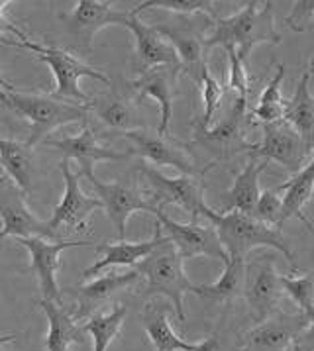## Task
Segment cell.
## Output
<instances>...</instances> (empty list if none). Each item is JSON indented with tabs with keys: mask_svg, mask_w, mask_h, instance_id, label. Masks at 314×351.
<instances>
[{
	"mask_svg": "<svg viewBox=\"0 0 314 351\" xmlns=\"http://www.w3.org/2000/svg\"><path fill=\"white\" fill-rule=\"evenodd\" d=\"M0 90H2V93H12V90H16L14 84L8 83V81L4 79V75H2V73H0Z\"/></svg>",
	"mask_w": 314,
	"mask_h": 351,
	"instance_id": "cell-43",
	"label": "cell"
},
{
	"mask_svg": "<svg viewBox=\"0 0 314 351\" xmlns=\"http://www.w3.org/2000/svg\"><path fill=\"white\" fill-rule=\"evenodd\" d=\"M128 12H118L112 8V2L100 0H79L71 14H63L61 20L67 24V29L83 49L93 47V38L106 26H124Z\"/></svg>",
	"mask_w": 314,
	"mask_h": 351,
	"instance_id": "cell-17",
	"label": "cell"
},
{
	"mask_svg": "<svg viewBox=\"0 0 314 351\" xmlns=\"http://www.w3.org/2000/svg\"><path fill=\"white\" fill-rule=\"evenodd\" d=\"M206 220L208 224L215 226L218 239L228 257L245 259L247 253L256 247H271L285 257L293 271H297L295 253L289 247L279 228L263 224L254 216H245L240 212L210 210L206 214Z\"/></svg>",
	"mask_w": 314,
	"mask_h": 351,
	"instance_id": "cell-2",
	"label": "cell"
},
{
	"mask_svg": "<svg viewBox=\"0 0 314 351\" xmlns=\"http://www.w3.org/2000/svg\"><path fill=\"white\" fill-rule=\"evenodd\" d=\"M16 334H10V336H0V351H2V346L8 343V341H14Z\"/></svg>",
	"mask_w": 314,
	"mask_h": 351,
	"instance_id": "cell-44",
	"label": "cell"
},
{
	"mask_svg": "<svg viewBox=\"0 0 314 351\" xmlns=\"http://www.w3.org/2000/svg\"><path fill=\"white\" fill-rule=\"evenodd\" d=\"M283 120L295 128L311 147L314 145V97L311 93V73L302 71L291 100L285 102Z\"/></svg>",
	"mask_w": 314,
	"mask_h": 351,
	"instance_id": "cell-25",
	"label": "cell"
},
{
	"mask_svg": "<svg viewBox=\"0 0 314 351\" xmlns=\"http://www.w3.org/2000/svg\"><path fill=\"white\" fill-rule=\"evenodd\" d=\"M140 175L149 186V202L163 208L165 204H177L183 210L191 214V220L206 218V214L213 210L204 200V184L202 177L179 175V177H165L156 167L142 163Z\"/></svg>",
	"mask_w": 314,
	"mask_h": 351,
	"instance_id": "cell-6",
	"label": "cell"
},
{
	"mask_svg": "<svg viewBox=\"0 0 314 351\" xmlns=\"http://www.w3.org/2000/svg\"><path fill=\"white\" fill-rule=\"evenodd\" d=\"M42 145L56 147L59 154L65 155L67 161L75 159L81 165V175H85L86 179L95 175V165L99 161H122V159H128L130 155H134L132 149L130 152H114L110 147L100 145L95 138V132L86 124L79 136L63 138V140H43Z\"/></svg>",
	"mask_w": 314,
	"mask_h": 351,
	"instance_id": "cell-19",
	"label": "cell"
},
{
	"mask_svg": "<svg viewBox=\"0 0 314 351\" xmlns=\"http://www.w3.org/2000/svg\"><path fill=\"white\" fill-rule=\"evenodd\" d=\"M140 279H142V275L136 269L126 271V273H108L104 277L86 282L79 289H65L63 295H69L77 300V304H79L77 318H83V316H88L90 312H95L102 302H106L118 291L138 282Z\"/></svg>",
	"mask_w": 314,
	"mask_h": 351,
	"instance_id": "cell-23",
	"label": "cell"
},
{
	"mask_svg": "<svg viewBox=\"0 0 314 351\" xmlns=\"http://www.w3.org/2000/svg\"><path fill=\"white\" fill-rule=\"evenodd\" d=\"M154 216L157 218V224L161 226V230L167 232V239L175 245L183 261L195 257H213L222 261V265L228 261V255L224 252L213 224H200L199 220L181 224L169 218L163 208H157Z\"/></svg>",
	"mask_w": 314,
	"mask_h": 351,
	"instance_id": "cell-11",
	"label": "cell"
},
{
	"mask_svg": "<svg viewBox=\"0 0 314 351\" xmlns=\"http://www.w3.org/2000/svg\"><path fill=\"white\" fill-rule=\"evenodd\" d=\"M88 181L93 184L99 202L102 204L106 216L110 218L120 239L126 238V224L134 212L156 214L157 206L149 202V198L138 186L136 179H116L112 183H104L97 175H93L88 177Z\"/></svg>",
	"mask_w": 314,
	"mask_h": 351,
	"instance_id": "cell-10",
	"label": "cell"
},
{
	"mask_svg": "<svg viewBox=\"0 0 314 351\" xmlns=\"http://www.w3.org/2000/svg\"><path fill=\"white\" fill-rule=\"evenodd\" d=\"M2 45H8V47H18V49H28L34 53V59L45 63L51 73H53V79H56V88L51 93L53 99L65 100V102H75V104H81V106H88L90 100L86 97L85 93L81 90L79 81L83 77H90V79H97L100 83L110 84V79L100 73L99 69L90 67L83 63L81 59L65 51V49H59V47H51V45H42V43L32 42H8V40H0Z\"/></svg>",
	"mask_w": 314,
	"mask_h": 351,
	"instance_id": "cell-5",
	"label": "cell"
},
{
	"mask_svg": "<svg viewBox=\"0 0 314 351\" xmlns=\"http://www.w3.org/2000/svg\"><path fill=\"white\" fill-rule=\"evenodd\" d=\"M281 287L283 293L289 295L295 304L300 308V314L309 318V322L314 320V273H306L300 277H283L281 275Z\"/></svg>",
	"mask_w": 314,
	"mask_h": 351,
	"instance_id": "cell-35",
	"label": "cell"
},
{
	"mask_svg": "<svg viewBox=\"0 0 314 351\" xmlns=\"http://www.w3.org/2000/svg\"><path fill=\"white\" fill-rule=\"evenodd\" d=\"M126 140L132 141V154L142 155L143 159L154 165H165V167L177 169L181 175H191V177H204V173L213 165H206L204 169H199L195 165V161L191 159V155L186 154L185 147L181 143L171 140L169 136H159L152 134L145 130H132L122 134Z\"/></svg>",
	"mask_w": 314,
	"mask_h": 351,
	"instance_id": "cell-14",
	"label": "cell"
},
{
	"mask_svg": "<svg viewBox=\"0 0 314 351\" xmlns=\"http://www.w3.org/2000/svg\"><path fill=\"white\" fill-rule=\"evenodd\" d=\"M147 8H157V10H169L175 14L193 16L204 14L215 22L216 18V4L210 0H145L142 4H138L136 8H132V12L140 16Z\"/></svg>",
	"mask_w": 314,
	"mask_h": 351,
	"instance_id": "cell-34",
	"label": "cell"
},
{
	"mask_svg": "<svg viewBox=\"0 0 314 351\" xmlns=\"http://www.w3.org/2000/svg\"><path fill=\"white\" fill-rule=\"evenodd\" d=\"M309 73H314V57L311 59V71H309Z\"/></svg>",
	"mask_w": 314,
	"mask_h": 351,
	"instance_id": "cell-46",
	"label": "cell"
},
{
	"mask_svg": "<svg viewBox=\"0 0 314 351\" xmlns=\"http://www.w3.org/2000/svg\"><path fill=\"white\" fill-rule=\"evenodd\" d=\"M124 28L134 36V67L140 75L156 67H179V59L171 45L157 34L154 26L143 24L140 16L132 10H128Z\"/></svg>",
	"mask_w": 314,
	"mask_h": 351,
	"instance_id": "cell-18",
	"label": "cell"
},
{
	"mask_svg": "<svg viewBox=\"0 0 314 351\" xmlns=\"http://www.w3.org/2000/svg\"><path fill=\"white\" fill-rule=\"evenodd\" d=\"M0 165L6 171V177L22 191H32V149L26 143L0 138Z\"/></svg>",
	"mask_w": 314,
	"mask_h": 351,
	"instance_id": "cell-31",
	"label": "cell"
},
{
	"mask_svg": "<svg viewBox=\"0 0 314 351\" xmlns=\"http://www.w3.org/2000/svg\"><path fill=\"white\" fill-rule=\"evenodd\" d=\"M8 4H10V0H0V36H2V34H10V36H16L20 42H26V40H29L28 36H26V32L20 29L18 26H14L10 20L4 18V8H6Z\"/></svg>",
	"mask_w": 314,
	"mask_h": 351,
	"instance_id": "cell-40",
	"label": "cell"
},
{
	"mask_svg": "<svg viewBox=\"0 0 314 351\" xmlns=\"http://www.w3.org/2000/svg\"><path fill=\"white\" fill-rule=\"evenodd\" d=\"M281 275L277 273L273 255H259L252 261H245V281L243 298L250 306L254 322L259 324L273 316L279 302L283 300Z\"/></svg>",
	"mask_w": 314,
	"mask_h": 351,
	"instance_id": "cell-9",
	"label": "cell"
},
{
	"mask_svg": "<svg viewBox=\"0 0 314 351\" xmlns=\"http://www.w3.org/2000/svg\"><path fill=\"white\" fill-rule=\"evenodd\" d=\"M314 20V0H300L293 2L291 12L285 16L287 28L293 32H306Z\"/></svg>",
	"mask_w": 314,
	"mask_h": 351,
	"instance_id": "cell-39",
	"label": "cell"
},
{
	"mask_svg": "<svg viewBox=\"0 0 314 351\" xmlns=\"http://www.w3.org/2000/svg\"><path fill=\"white\" fill-rule=\"evenodd\" d=\"M293 351H314V320L309 322V326L295 339Z\"/></svg>",
	"mask_w": 314,
	"mask_h": 351,
	"instance_id": "cell-41",
	"label": "cell"
},
{
	"mask_svg": "<svg viewBox=\"0 0 314 351\" xmlns=\"http://www.w3.org/2000/svg\"><path fill=\"white\" fill-rule=\"evenodd\" d=\"M313 147L302 140L299 132L285 120L263 124V141L256 143V149L250 154L254 159H263L267 163H279L281 167L297 175L304 167Z\"/></svg>",
	"mask_w": 314,
	"mask_h": 351,
	"instance_id": "cell-12",
	"label": "cell"
},
{
	"mask_svg": "<svg viewBox=\"0 0 314 351\" xmlns=\"http://www.w3.org/2000/svg\"><path fill=\"white\" fill-rule=\"evenodd\" d=\"M61 173H63V181H65V193L58 206L53 208L51 218L45 222L49 238L56 239L65 236V234H73V232H83L86 230V220L95 210L102 208L99 198L86 197L81 189L79 177L81 173H73L69 167V161H61Z\"/></svg>",
	"mask_w": 314,
	"mask_h": 351,
	"instance_id": "cell-8",
	"label": "cell"
},
{
	"mask_svg": "<svg viewBox=\"0 0 314 351\" xmlns=\"http://www.w3.org/2000/svg\"><path fill=\"white\" fill-rule=\"evenodd\" d=\"M304 226H306V228H309V232H311V234H313V238H314V230H313V224H311V222H309V220H306V222H304Z\"/></svg>",
	"mask_w": 314,
	"mask_h": 351,
	"instance_id": "cell-45",
	"label": "cell"
},
{
	"mask_svg": "<svg viewBox=\"0 0 314 351\" xmlns=\"http://www.w3.org/2000/svg\"><path fill=\"white\" fill-rule=\"evenodd\" d=\"M20 245H24L29 252L28 271L38 277L40 282V293L43 300L56 302L63 306V291L58 285V271L61 267V253L69 247H90L95 241L90 239H45V238H22L18 239Z\"/></svg>",
	"mask_w": 314,
	"mask_h": 351,
	"instance_id": "cell-7",
	"label": "cell"
},
{
	"mask_svg": "<svg viewBox=\"0 0 314 351\" xmlns=\"http://www.w3.org/2000/svg\"><path fill=\"white\" fill-rule=\"evenodd\" d=\"M0 239L14 236V238H49L47 226L26 204L24 193L16 186L6 175L0 177Z\"/></svg>",
	"mask_w": 314,
	"mask_h": 351,
	"instance_id": "cell-15",
	"label": "cell"
},
{
	"mask_svg": "<svg viewBox=\"0 0 314 351\" xmlns=\"http://www.w3.org/2000/svg\"><path fill=\"white\" fill-rule=\"evenodd\" d=\"M230 61V75H228V86L236 93L238 99L247 100L250 95V79H247V73H245V65L240 57L236 56L234 49H226Z\"/></svg>",
	"mask_w": 314,
	"mask_h": 351,
	"instance_id": "cell-38",
	"label": "cell"
},
{
	"mask_svg": "<svg viewBox=\"0 0 314 351\" xmlns=\"http://www.w3.org/2000/svg\"><path fill=\"white\" fill-rule=\"evenodd\" d=\"M179 67H156L142 73L132 86L134 90H138V100L154 99L161 108V120L157 126L159 136H167L169 134V124H171L173 116V99H175V83H177V75Z\"/></svg>",
	"mask_w": 314,
	"mask_h": 351,
	"instance_id": "cell-22",
	"label": "cell"
},
{
	"mask_svg": "<svg viewBox=\"0 0 314 351\" xmlns=\"http://www.w3.org/2000/svg\"><path fill=\"white\" fill-rule=\"evenodd\" d=\"M38 306L45 312L49 332H47V351H71L73 343H79L81 337V326H77L75 318L63 306L49 300H38Z\"/></svg>",
	"mask_w": 314,
	"mask_h": 351,
	"instance_id": "cell-27",
	"label": "cell"
},
{
	"mask_svg": "<svg viewBox=\"0 0 314 351\" xmlns=\"http://www.w3.org/2000/svg\"><path fill=\"white\" fill-rule=\"evenodd\" d=\"M261 43H281V36L273 20V2H245L240 12L226 18H216L213 34L204 38L206 49H234L242 61H245Z\"/></svg>",
	"mask_w": 314,
	"mask_h": 351,
	"instance_id": "cell-1",
	"label": "cell"
},
{
	"mask_svg": "<svg viewBox=\"0 0 314 351\" xmlns=\"http://www.w3.org/2000/svg\"><path fill=\"white\" fill-rule=\"evenodd\" d=\"M200 86H202V104H204V112L200 116V120H197L195 126L208 130V128L213 126L216 110L220 108V100L224 97V88H222V84L218 83L215 77L210 75V71L208 69L204 71V75H202V83H200Z\"/></svg>",
	"mask_w": 314,
	"mask_h": 351,
	"instance_id": "cell-36",
	"label": "cell"
},
{
	"mask_svg": "<svg viewBox=\"0 0 314 351\" xmlns=\"http://www.w3.org/2000/svg\"><path fill=\"white\" fill-rule=\"evenodd\" d=\"M143 328L156 351H195L199 343H189L175 334L167 318L165 302H149L143 310Z\"/></svg>",
	"mask_w": 314,
	"mask_h": 351,
	"instance_id": "cell-26",
	"label": "cell"
},
{
	"mask_svg": "<svg viewBox=\"0 0 314 351\" xmlns=\"http://www.w3.org/2000/svg\"><path fill=\"white\" fill-rule=\"evenodd\" d=\"M165 239L167 238L163 236L161 226L156 224V232H154L152 239H145V241H126V239H122L120 243H99V245H95V250L102 253V257L95 265L86 267L81 277L85 281H88V279H93L95 275H99L108 267H126V265L136 267L149 253L156 252Z\"/></svg>",
	"mask_w": 314,
	"mask_h": 351,
	"instance_id": "cell-21",
	"label": "cell"
},
{
	"mask_svg": "<svg viewBox=\"0 0 314 351\" xmlns=\"http://www.w3.org/2000/svg\"><path fill=\"white\" fill-rule=\"evenodd\" d=\"M285 79V65H277V71L271 77V81L263 88L257 106L252 110L254 118L259 120L261 124H273L283 120V112H285V102L283 95H281V84Z\"/></svg>",
	"mask_w": 314,
	"mask_h": 351,
	"instance_id": "cell-33",
	"label": "cell"
},
{
	"mask_svg": "<svg viewBox=\"0 0 314 351\" xmlns=\"http://www.w3.org/2000/svg\"><path fill=\"white\" fill-rule=\"evenodd\" d=\"M281 193H277L275 189H267L259 195V200L254 210V218L263 222V224L279 228L281 222V210H283V198L279 197Z\"/></svg>",
	"mask_w": 314,
	"mask_h": 351,
	"instance_id": "cell-37",
	"label": "cell"
},
{
	"mask_svg": "<svg viewBox=\"0 0 314 351\" xmlns=\"http://www.w3.org/2000/svg\"><path fill=\"white\" fill-rule=\"evenodd\" d=\"M154 28L173 47L175 56L179 59V69L185 71L197 84L202 83V75L208 69L202 34L186 26H173V24H156Z\"/></svg>",
	"mask_w": 314,
	"mask_h": 351,
	"instance_id": "cell-20",
	"label": "cell"
},
{
	"mask_svg": "<svg viewBox=\"0 0 314 351\" xmlns=\"http://www.w3.org/2000/svg\"><path fill=\"white\" fill-rule=\"evenodd\" d=\"M267 161L263 159H250L245 167L236 175L230 191L224 195V212H240L245 216H254L257 200L261 195L259 177L267 169Z\"/></svg>",
	"mask_w": 314,
	"mask_h": 351,
	"instance_id": "cell-24",
	"label": "cell"
},
{
	"mask_svg": "<svg viewBox=\"0 0 314 351\" xmlns=\"http://www.w3.org/2000/svg\"><path fill=\"white\" fill-rule=\"evenodd\" d=\"M314 152V147H313ZM277 193H285L283 198V210H281V222L279 226L291 220V218H299L300 222H306V218L302 216L304 204L311 200L314 193V155L313 159L300 169L299 173L287 181V183L275 186Z\"/></svg>",
	"mask_w": 314,
	"mask_h": 351,
	"instance_id": "cell-28",
	"label": "cell"
},
{
	"mask_svg": "<svg viewBox=\"0 0 314 351\" xmlns=\"http://www.w3.org/2000/svg\"><path fill=\"white\" fill-rule=\"evenodd\" d=\"M88 110H93L106 126L120 132V134L140 130V126H142V120L136 114V110L132 108V104L124 99H120L114 93H106L104 97L90 100Z\"/></svg>",
	"mask_w": 314,
	"mask_h": 351,
	"instance_id": "cell-29",
	"label": "cell"
},
{
	"mask_svg": "<svg viewBox=\"0 0 314 351\" xmlns=\"http://www.w3.org/2000/svg\"><path fill=\"white\" fill-rule=\"evenodd\" d=\"M243 281H245V259L228 257L220 279L213 285H197L195 295L216 302H228L243 295Z\"/></svg>",
	"mask_w": 314,
	"mask_h": 351,
	"instance_id": "cell-30",
	"label": "cell"
},
{
	"mask_svg": "<svg viewBox=\"0 0 314 351\" xmlns=\"http://www.w3.org/2000/svg\"><path fill=\"white\" fill-rule=\"evenodd\" d=\"M167 238V236H165ZM183 259L179 252L175 250L169 239H165L156 252H152L143 261L136 265V271L145 277V289H143V298H154V296H163L173 304V310L177 314V320L185 324V295L197 291V285L189 281L185 269H183Z\"/></svg>",
	"mask_w": 314,
	"mask_h": 351,
	"instance_id": "cell-3",
	"label": "cell"
},
{
	"mask_svg": "<svg viewBox=\"0 0 314 351\" xmlns=\"http://www.w3.org/2000/svg\"><path fill=\"white\" fill-rule=\"evenodd\" d=\"M195 351H222V348H220V341H218V337L210 336L208 339H204L202 343H199Z\"/></svg>",
	"mask_w": 314,
	"mask_h": 351,
	"instance_id": "cell-42",
	"label": "cell"
},
{
	"mask_svg": "<svg viewBox=\"0 0 314 351\" xmlns=\"http://www.w3.org/2000/svg\"><path fill=\"white\" fill-rule=\"evenodd\" d=\"M245 114H247V100L236 97L228 116L220 124L208 130L195 126V143L215 155L216 161L230 159L238 154H252L256 149V143L245 141L242 134Z\"/></svg>",
	"mask_w": 314,
	"mask_h": 351,
	"instance_id": "cell-13",
	"label": "cell"
},
{
	"mask_svg": "<svg viewBox=\"0 0 314 351\" xmlns=\"http://www.w3.org/2000/svg\"><path fill=\"white\" fill-rule=\"evenodd\" d=\"M309 326L304 314H275L243 336L242 351H293L295 339Z\"/></svg>",
	"mask_w": 314,
	"mask_h": 351,
	"instance_id": "cell-16",
	"label": "cell"
},
{
	"mask_svg": "<svg viewBox=\"0 0 314 351\" xmlns=\"http://www.w3.org/2000/svg\"><path fill=\"white\" fill-rule=\"evenodd\" d=\"M126 314H128V308L124 304H116L108 314H93L90 318H86L81 330L93 336L95 351H108L110 343L122 332Z\"/></svg>",
	"mask_w": 314,
	"mask_h": 351,
	"instance_id": "cell-32",
	"label": "cell"
},
{
	"mask_svg": "<svg viewBox=\"0 0 314 351\" xmlns=\"http://www.w3.org/2000/svg\"><path fill=\"white\" fill-rule=\"evenodd\" d=\"M0 100L10 106L18 116L26 118L32 124V132L26 141V147H36L45 140V136L58 128L71 124V122H85L88 116V106H81L75 102L42 97V95H26V93H2Z\"/></svg>",
	"mask_w": 314,
	"mask_h": 351,
	"instance_id": "cell-4",
	"label": "cell"
}]
</instances>
